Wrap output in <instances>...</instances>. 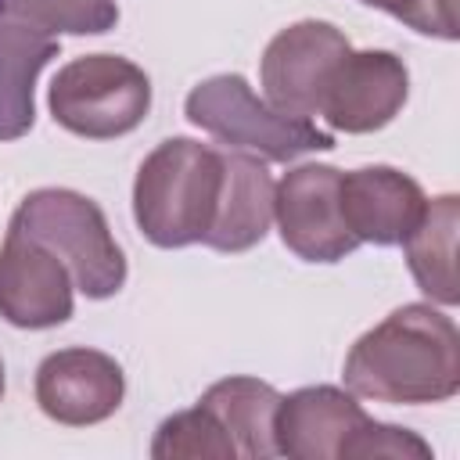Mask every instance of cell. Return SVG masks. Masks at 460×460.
I'll return each instance as SVG.
<instances>
[{"label": "cell", "mask_w": 460, "mask_h": 460, "mask_svg": "<svg viewBox=\"0 0 460 460\" xmlns=\"http://www.w3.org/2000/svg\"><path fill=\"white\" fill-rule=\"evenodd\" d=\"M126 395L122 367L97 349H58L36 367V402L40 410L68 428H86L108 420Z\"/></svg>", "instance_id": "9"}, {"label": "cell", "mask_w": 460, "mask_h": 460, "mask_svg": "<svg viewBox=\"0 0 460 460\" xmlns=\"http://www.w3.org/2000/svg\"><path fill=\"white\" fill-rule=\"evenodd\" d=\"M341 172L334 165H298L273 187L280 241L305 262H338L359 248L341 216Z\"/></svg>", "instance_id": "7"}, {"label": "cell", "mask_w": 460, "mask_h": 460, "mask_svg": "<svg viewBox=\"0 0 460 460\" xmlns=\"http://www.w3.org/2000/svg\"><path fill=\"white\" fill-rule=\"evenodd\" d=\"M349 50L352 47L345 32L334 29L331 22L305 18V22L280 29L270 40L262 54V68H259L266 101L277 111L295 115V119L320 115L323 90Z\"/></svg>", "instance_id": "6"}, {"label": "cell", "mask_w": 460, "mask_h": 460, "mask_svg": "<svg viewBox=\"0 0 460 460\" xmlns=\"http://www.w3.org/2000/svg\"><path fill=\"white\" fill-rule=\"evenodd\" d=\"M151 456L155 460H234L237 449L226 428L219 424V417L198 402L194 410L172 413L158 424Z\"/></svg>", "instance_id": "17"}, {"label": "cell", "mask_w": 460, "mask_h": 460, "mask_svg": "<svg viewBox=\"0 0 460 460\" xmlns=\"http://www.w3.org/2000/svg\"><path fill=\"white\" fill-rule=\"evenodd\" d=\"M187 119L216 137L219 144L266 158V162H291L309 151H331L334 137L316 129L309 119H295L277 111L266 97H255L248 79L237 72H223L201 79L187 93Z\"/></svg>", "instance_id": "4"}, {"label": "cell", "mask_w": 460, "mask_h": 460, "mask_svg": "<svg viewBox=\"0 0 460 460\" xmlns=\"http://www.w3.org/2000/svg\"><path fill=\"white\" fill-rule=\"evenodd\" d=\"M4 385H7V381H4V363H0V399H4Z\"/></svg>", "instance_id": "21"}, {"label": "cell", "mask_w": 460, "mask_h": 460, "mask_svg": "<svg viewBox=\"0 0 460 460\" xmlns=\"http://www.w3.org/2000/svg\"><path fill=\"white\" fill-rule=\"evenodd\" d=\"M341 216L359 244H402L424 216V190L392 165L341 172Z\"/></svg>", "instance_id": "12"}, {"label": "cell", "mask_w": 460, "mask_h": 460, "mask_svg": "<svg viewBox=\"0 0 460 460\" xmlns=\"http://www.w3.org/2000/svg\"><path fill=\"white\" fill-rule=\"evenodd\" d=\"M273 176L255 155L223 147V190L216 219L201 244L216 252H248L273 223Z\"/></svg>", "instance_id": "13"}, {"label": "cell", "mask_w": 460, "mask_h": 460, "mask_svg": "<svg viewBox=\"0 0 460 460\" xmlns=\"http://www.w3.org/2000/svg\"><path fill=\"white\" fill-rule=\"evenodd\" d=\"M50 115L75 137L111 140L137 129L151 108V79L119 54H86L68 61L50 83Z\"/></svg>", "instance_id": "5"}, {"label": "cell", "mask_w": 460, "mask_h": 460, "mask_svg": "<svg viewBox=\"0 0 460 460\" xmlns=\"http://www.w3.org/2000/svg\"><path fill=\"white\" fill-rule=\"evenodd\" d=\"M410 93V72L392 50H349L334 68L320 115L341 133H374L388 126Z\"/></svg>", "instance_id": "10"}, {"label": "cell", "mask_w": 460, "mask_h": 460, "mask_svg": "<svg viewBox=\"0 0 460 460\" xmlns=\"http://www.w3.org/2000/svg\"><path fill=\"white\" fill-rule=\"evenodd\" d=\"M205 410H212L219 417V424L226 428L237 456H273L277 453V438H273V420H277V406H280V392L259 377H223L216 381L201 399Z\"/></svg>", "instance_id": "16"}, {"label": "cell", "mask_w": 460, "mask_h": 460, "mask_svg": "<svg viewBox=\"0 0 460 460\" xmlns=\"http://www.w3.org/2000/svg\"><path fill=\"white\" fill-rule=\"evenodd\" d=\"M370 456H392V460H428L431 446L395 424H381V420H367L352 446H349V460H370Z\"/></svg>", "instance_id": "19"}, {"label": "cell", "mask_w": 460, "mask_h": 460, "mask_svg": "<svg viewBox=\"0 0 460 460\" xmlns=\"http://www.w3.org/2000/svg\"><path fill=\"white\" fill-rule=\"evenodd\" d=\"M72 273L40 241L7 230L0 244V316L25 331H47L72 316Z\"/></svg>", "instance_id": "8"}, {"label": "cell", "mask_w": 460, "mask_h": 460, "mask_svg": "<svg viewBox=\"0 0 460 460\" xmlns=\"http://www.w3.org/2000/svg\"><path fill=\"white\" fill-rule=\"evenodd\" d=\"M456 226H460V201H456V194H442V198H431L424 205L420 223L402 241L417 288L438 305H456L460 302Z\"/></svg>", "instance_id": "15"}, {"label": "cell", "mask_w": 460, "mask_h": 460, "mask_svg": "<svg viewBox=\"0 0 460 460\" xmlns=\"http://www.w3.org/2000/svg\"><path fill=\"white\" fill-rule=\"evenodd\" d=\"M406 22L410 29L438 40H456V0H363Z\"/></svg>", "instance_id": "20"}, {"label": "cell", "mask_w": 460, "mask_h": 460, "mask_svg": "<svg viewBox=\"0 0 460 460\" xmlns=\"http://www.w3.org/2000/svg\"><path fill=\"white\" fill-rule=\"evenodd\" d=\"M345 385L352 395L395 406L453 399L460 388L456 323L424 302L392 309L349 349Z\"/></svg>", "instance_id": "1"}, {"label": "cell", "mask_w": 460, "mask_h": 460, "mask_svg": "<svg viewBox=\"0 0 460 460\" xmlns=\"http://www.w3.org/2000/svg\"><path fill=\"white\" fill-rule=\"evenodd\" d=\"M47 244L72 273L86 298H111L126 284V255L108 230L104 212L79 190L40 187L25 194L11 216V226Z\"/></svg>", "instance_id": "3"}, {"label": "cell", "mask_w": 460, "mask_h": 460, "mask_svg": "<svg viewBox=\"0 0 460 460\" xmlns=\"http://www.w3.org/2000/svg\"><path fill=\"white\" fill-rule=\"evenodd\" d=\"M50 58H58V36L0 11V140H18L32 129V86Z\"/></svg>", "instance_id": "14"}, {"label": "cell", "mask_w": 460, "mask_h": 460, "mask_svg": "<svg viewBox=\"0 0 460 460\" xmlns=\"http://www.w3.org/2000/svg\"><path fill=\"white\" fill-rule=\"evenodd\" d=\"M223 190V147L190 137L162 140L137 169L133 219L158 248L205 241Z\"/></svg>", "instance_id": "2"}, {"label": "cell", "mask_w": 460, "mask_h": 460, "mask_svg": "<svg viewBox=\"0 0 460 460\" xmlns=\"http://www.w3.org/2000/svg\"><path fill=\"white\" fill-rule=\"evenodd\" d=\"M367 420V410L334 385L298 388L280 395L273 420L277 453L295 460H349V446Z\"/></svg>", "instance_id": "11"}, {"label": "cell", "mask_w": 460, "mask_h": 460, "mask_svg": "<svg viewBox=\"0 0 460 460\" xmlns=\"http://www.w3.org/2000/svg\"><path fill=\"white\" fill-rule=\"evenodd\" d=\"M0 11L50 32V36H58V32H72V36L108 32L119 22L115 0H0Z\"/></svg>", "instance_id": "18"}]
</instances>
